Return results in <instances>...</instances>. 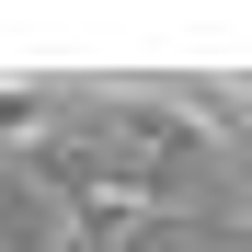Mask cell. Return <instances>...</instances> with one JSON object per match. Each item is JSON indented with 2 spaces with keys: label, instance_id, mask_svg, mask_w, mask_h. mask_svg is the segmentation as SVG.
I'll use <instances>...</instances> for the list:
<instances>
[{
  "label": "cell",
  "instance_id": "1",
  "mask_svg": "<svg viewBox=\"0 0 252 252\" xmlns=\"http://www.w3.org/2000/svg\"><path fill=\"white\" fill-rule=\"evenodd\" d=\"M23 115H34V92H0V126H23Z\"/></svg>",
  "mask_w": 252,
  "mask_h": 252
}]
</instances>
